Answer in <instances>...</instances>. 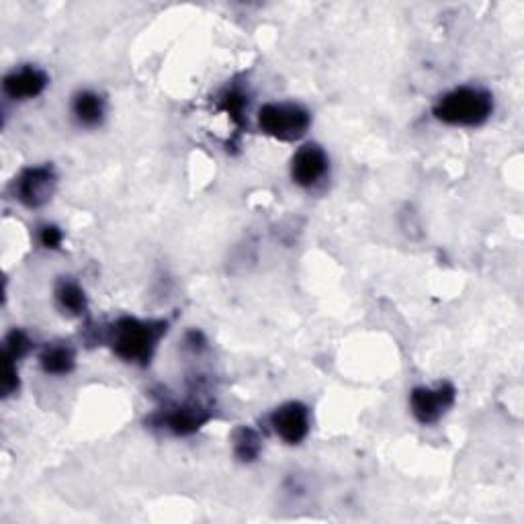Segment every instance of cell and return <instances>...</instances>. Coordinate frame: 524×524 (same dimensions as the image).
Masks as SVG:
<instances>
[{"label": "cell", "instance_id": "8992f818", "mask_svg": "<svg viewBox=\"0 0 524 524\" xmlns=\"http://www.w3.org/2000/svg\"><path fill=\"white\" fill-rule=\"evenodd\" d=\"M154 418L158 420L160 426H164L172 434L189 436L201 430L211 420V408L197 400H187L183 404H172L164 408Z\"/></svg>", "mask_w": 524, "mask_h": 524}, {"label": "cell", "instance_id": "6da1fadb", "mask_svg": "<svg viewBox=\"0 0 524 524\" xmlns=\"http://www.w3.org/2000/svg\"><path fill=\"white\" fill-rule=\"evenodd\" d=\"M166 332V320H138L125 316L111 324L107 340L111 351L125 363L150 365L156 346Z\"/></svg>", "mask_w": 524, "mask_h": 524}, {"label": "cell", "instance_id": "7c38bea8", "mask_svg": "<svg viewBox=\"0 0 524 524\" xmlns=\"http://www.w3.org/2000/svg\"><path fill=\"white\" fill-rule=\"evenodd\" d=\"M56 301L64 312H68L70 316H82L86 314V308H89V299H86L84 289L80 287V283H76L70 277H62L56 283Z\"/></svg>", "mask_w": 524, "mask_h": 524}, {"label": "cell", "instance_id": "5bb4252c", "mask_svg": "<svg viewBox=\"0 0 524 524\" xmlns=\"http://www.w3.org/2000/svg\"><path fill=\"white\" fill-rule=\"evenodd\" d=\"M31 338L23 330H11L5 338V359L19 361L31 351Z\"/></svg>", "mask_w": 524, "mask_h": 524}, {"label": "cell", "instance_id": "3957f363", "mask_svg": "<svg viewBox=\"0 0 524 524\" xmlns=\"http://www.w3.org/2000/svg\"><path fill=\"white\" fill-rule=\"evenodd\" d=\"M258 125L281 142L301 140L312 125V113L297 103H267L258 111Z\"/></svg>", "mask_w": 524, "mask_h": 524}, {"label": "cell", "instance_id": "277c9868", "mask_svg": "<svg viewBox=\"0 0 524 524\" xmlns=\"http://www.w3.org/2000/svg\"><path fill=\"white\" fill-rule=\"evenodd\" d=\"M58 187V174L52 164L25 168L13 183L15 199L29 209H39L52 201Z\"/></svg>", "mask_w": 524, "mask_h": 524}, {"label": "cell", "instance_id": "30bf717a", "mask_svg": "<svg viewBox=\"0 0 524 524\" xmlns=\"http://www.w3.org/2000/svg\"><path fill=\"white\" fill-rule=\"evenodd\" d=\"M39 365L48 375H68L76 365L74 348L66 342H52L41 351Z\"/></svg>", "mask_w": 524, "mask_h": 524}, {"label": "cell", "instance_id": "8fae6325", "mask_svg": "<svg viewBox=\"0 0 524 524\" xmlns=\"http://www.w3.org/2000/svg\"><path fill=\"white\" fill-rule=\"evenodd\" d=\"M72 113L84 127H97L105 119V99L95 91H80L72 101Z\"/></svg>", "mask_w": 524, "mask_h": 524}, {"label": "cell", "instance_id": "9c48e42d", "mask_svg": "<svg viewBox=\"0 0 524 524\" xmlns=\"http://www.w3.org/2000/svg\"><path fill=\"white\" fill-rule=\"evenodd\" d=\"M50 84L48 74L37 66H21L5 76L3 91L13 101H29L39 97Z\"/></svg>", "mask_w": 524, "mask_h": 524}, {"label": "cell", "instance_id": "9a60e30c", "mask_svg": "<svg viewBox=\"0 0 524 524\" xmlns=\"http://www.w3.org/2000/svg\"><path fill=\"white\" fill-rule=\"evenodd\" d=\"M248 101L246 97L240 93V91H228L222 99V109L226 113H230V117L236 121V123H242L244 121V109H246Z\"/></svg>", "mask_w": 524, "mask_h": 524}, {"label": "cell", "instance_id": "7a4b0ae2", "mask_svg": "<svg viewBox=\"0 0 524 524\" xmlns=\"http://www.w3.org/2000/svg\"><path fill=\"white\" fill-rule=\"evenodd\" d=\"M494 113L492 93L477 89V86H459L445 93L432 107V115L447 123L459 127H477L484 125Z\"/></svg>", "mask_w": 524, "mask_h": 524}, {"label": "cell", "instance_id": "ba28073f", "mask_svg": "<svg viewBox=\"0 0 524 524\" xmlns=\"http://www.w3.org/2000/svg\"><path fill=\"white\" fill-rule=\"evenodd\" d=\"M271 426L279 439L287 445H299L310 434L312 416L301 402H287L271 414Z\"/></svg>", "mask_w": 524, "mask_h": 524}, {"label": "cell", "instance_id": "52a82bcc", "mask_svg": "<svg viewBox=\"0 0 524 524\" xmlns=\"http://www.w3.org/2000/svg\"><path fill=\"white\" fill-rule=\"evenodd\" d=\"M330 168L326 150L318 144L301 146L291 158V179L303 189H312L324 181Z\"/></svg>", "mask_w": 524, "mask_h": 524}, {"label": "cell", "instance_id": "5b68a950", "mask_svg": "<svg viewBox=\"0 0 524 524\" xmlns=\"http://www.w3.org/2000/svg\"><path fill=\"white\" fill-rule=\"evenodd\" d=\"M457 400V389L453 383L443 381L436 387H414L410 393V410L420 424H436Z\"/></svg>", "mask_w": 524, "mask_h": 524}, {"label": "cell", "instance_id": "2e32d148", "mask_svg": "<svg viewBox=\"0 0 524 524\" xmlns=\"http://www.w3.org/2000/svg\"><path fill=\"white\" fill-rule=\"evenodd\" d=\"M19 391V373L17 363L11 359H5V371H3V396L9 398L13 393Z\"/></svg>", "mask_w": 524, "mask_h": 524}, {"label": "cell", "instance_id": "4fadbf2b", "mask_svg": "<svg viewBox=\"0 0 524 524\" xmlns=\"http://www.w3.org/2000/svg\"><path fill=\"white\" fill-rule=\"evenodd\" d=\"M234 443V455L242 463H252L260 457L262 451V439L260 434L252 426H240L234 430L232 436Z\"/></svg>", "mask_w": 524, "mask_h": 524}, {"label": "cell", "instance_id": "e0dca14e", "mask_svg": "<svg viewBox=\"0 0 524 524\" xmlns=\"http://www.w3.org/2000/svg\"><path fill=\"white\" fill-rule=\"evenodd\" d=\"M62 240H64V234L58 226H41L39 228V242L43 248H50V250H58L62 246Z\"/></svg>", "mask_w": 524, "mask_h": 524}]
</instances>
